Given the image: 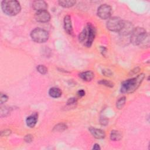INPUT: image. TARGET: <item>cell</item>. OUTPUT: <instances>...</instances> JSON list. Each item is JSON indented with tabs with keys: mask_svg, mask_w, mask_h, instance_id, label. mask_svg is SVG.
<instances>
[{
	"mask_svg": "<svg viewBox=\"0 0 150 150\" xmlns=\"http://www.w3.org/2000/svg\"><path fill=\"white\" fill-rule=\"evenodd\" d=\"M93 149H94V150H98V149H100L101 148H100V146H99V145H98V144H94V145Z\"/></svg>",
	"mask_w": 150,
	"mask_h": 150,
	"instance_id": "obj_29",
	"label": "cell"
},
{
	"mask_svg": "<svg viewBox=\"0 0 150 150\" xmlns=\"http://www.w3.org/2000/svg\"><path fill=\"white\" fill-rule=\"evenodd\" d=\"M66 128H67V126L64 124H59L54 127V129L58 131H61L64 130L65 129H66Z\"/></svg>",
	"mask_w": 150,
	"mask_h": 150,
	"instance_id": "obj_21",
	"label": "cell"
},
{
	"mask_svg": "<svg viewBox=\"0 0 150 150\" xmlns=\"http://www.w3.org/2000/svg\"><path fill=\"white\" fill-rule=\"evenodd\" d=\"M11 130H5V131H2L1 132V135L3 136H8L11 134Z\"/></svg>",
	"mask_w": 150,
	"mask_h": 150,
	"instance_id": "obj_27",
	"label": "cell"
},
{
	"mask_svg": "<svg viewBox=\"0 0 150 150\" xmlns=\"http://www.w3.org/2000/svg\"><path fill=\"white\" fill-rule=\"evenodd\" d=\"M30 36L32 40L37 43H44L49 38V33L43 29L36 28L31 32Z\"/></svg>",
	"mask_w": 150,
	"mask_h": 150,
	"instance_id": "obj_5",
	"label": "cell"
},
{
	"mask_svg": "<svg viewBox=\"0 0 150 150\" xmlns=\"http://www.w3.org/2000/svg\"><path fill=\"white\" fill-rule=\"evenodd\" d=\"M8 97L6 94H3V93L1 94V96H0L1 104H3V103H5L8 100Z\"/></svg>",
	"mask_w": 150,
	"mask_h": 150,
	"instance_id": "obj_22",
	"label": "cell"
},
{
	"mask_svg": "<svg viewBox=\"0 0 150 150\" xmlns=\"http://www.w3.org/2000/svg\"><path fill=\"white\" fill-rule=\"evenodd\" d=\"M146 36L147 33L143 28L137 27L134 28L131 34V42L134 45H139L145 40Z\"/></svg>",
	"mask_w": 150,
	"mask_h": 150,
	"instance_id": "obj_4",
	"label": "cell"
},
{
	"mask_svg": "<svg viewBox=\"0 0 150 150\" xmlns=\"http://www.w3.org/2000/svg\"><path fill=\"white\" fill-rule=\"evenodd\" d=\"M79 77L84 81H90L94 77V74L91 71H86L79 74Z\"/></svg>",
	"mask_w": 150,
	"mask_h": 150,
	"instance_id": "obj_14",
	"label": "cell"
},
{
	"mask_svg": "<svg viewBox=\"0 0 150 150\" xmlns=\"http://www.w3.org/2000/svg\"><path fill=\"white\" fill-rule=\"evenodd\" d=\"M134 29V28L132 23H131L128 21H123L122 26L120 30L118 32L121 35L127 36L129 34H131Z\"/></svg>",
	"mask_w": 150,
	"mask_h": 150,
	"instance_id": "obj_9",
	"label": "cell"
},
{
	"mask_svg": "<svg viewBox=\"0 0 150 150\" xmlns=\"http://www.w3.org/2000/svg\"><path fill=\"white\" fill-rule=\"evenodd\" d=\"M37 70L41 74H45L47 71V69L44 65H39L37 67Z\"/></svg>",
	"mask_w": 150,
	"mask_h": 150,
	"instance_id": "obj_20",
	"label": "cell"
},
{
	"mask_svg": "<svg viewBox=\"0 0 150 150\" xmlns=\"http://www.w3.org/2000/svg\"><path fill=\"white\" fill-rule=\"evenodd\" d=\"M64 28L66 32L69 34H73V28L71 24V18L69 15H66L64 18Z\"/></svg>",
	"mask_w": 150,
	"mask_h": 150,
	"instance_id": "obj_11",
	"label": "cell"
},
{
	"mask_svg": "<svg viewBox=\"0 0 150 150\" xmlns=\"http://www.w3.org/2000/svg\"><path fill=\"white\" fill-rule=\"evenodd\" d=\"M96 36V29L91 24L88 23L79 36V41L87 47H90Z\"/></svg>",
	"mask_w": 150,
	"mask_h": 150,
	"instance_id": "obj_2",
	"label": "cell"
},
{
	"mask_svg": "<svg viewBox=\"0 0 150 150\" xmlns=\"http://www.w3.org/2000/svg\"><path fill=\"white\" fill-rule=\"evenodd\" d=\"M49 94L53 98H58L61 96L62 91L57 87H52L49 91Z\"/></svg>",
	"mask_w": 150,
	"mask_h": 150,
	"instance_id": "obj_15",
	"label": "cell"
},
{
	"mask_svg": "<svg viewBox=\"0 0 150 150\" xmlns=\"http://www.w3.org/2000/svg\"><path fill=\"white\" fill-rule=\"evenodd\" d=\"M35 18L38 22L45 23L49 21L50 19V13L46 10H44L38 11L35 13Z\"/></svg>",
	"mask_w": 150,
	"mask_h": 150,
	"instance_id": "obj_8",
	"label": "cell"
},
{
	"mask_svg": "<svg viewBox=\"0 0 150 150\" xmlns=\"http://www.w3.org/2000/svg\"><path fill=\"white\" fill-rule=\"evenodd\" d=\"M77 103V99L76 98H70L67 102V105H73Z\"/></svg>",
	"mask_w": 150,
	"mask_h": 150,
	"instance_id": "obj_23",
	"label": "cell"
},
{
	"mask_svg": "<svg viewBox=\"0 0 150 150\" xmlns=\"http://www.w3.org/2000/svg\"><path fill=\"white\" fill-rule=\"evenodd\" d=\"M111 14V8L110 6L107 4H103L98 7L97 10V15L100 18L103 19H109Z\"/></svg>",
	"mask_w": 150,
	"mask_h": 150,
	"instance_id": "obj_7",
	"label": "cell"
},
{
	"mask_svg": "<svg viewBox=\"0 0 150 150\" xmlns=\"http://www.w3.org/2000/svg\"><path fill=\"white\" fill-rule=\"evenodd\" d=\"M98 83L101 85H104L108 87H112L114 86V83L112 82L106 80H101Z\"/></svg>",
	"mask_w": 150,
	"mask_h": 150,
	"instance_id": "obj_19",
	"label": "cell"
},
{
	"mask_svg": "<svg viewBox=\"0 0 150 150\" xmlns=\"http://www.w3.org/2000/svg\"><path fill=\"white\" fill-rule=\"evenodd\" d=\"M32 139H33V137H32V136L31 135H30V134L26 135L25 137V141L27 142H31V141H32Z\"/></svg>",
	"mask_w": 150,
	"mask_h": 150,
	"instance_id": "obj_25",
	"label": "cell"
},
{
	"mask_svg": "<svg viewBox=\"0 0 150 150\" xmlns=\"http://www.w3.org/2000/svg\"><path fill=\"white\" fill-rule=\"evenodd\" d=\"M121 135L118 131L113 130L111 131L110 134V138L112 141H118L121 139Z\"/></svg>",
	"mask_w": 150,
	"mask_h": 150,
	"instance_id": "obj_17",
	"label": "cell"
},
{
	"mask_svg": "<svg viewBox=\"0 0 150 150\" xmlns=\"http://www.w3.org/2000/svg\"><path fill=\"white\" fill-rule=\"evenodd\" d=\"M4 108V110L2 109H1V115L2 117V116H5L9 112V109L8 108H6V107H3Z\"/></svg>",
	"mask_w": 150,
	"mask_h": 150,
	"instance_id": "obj_24",
	"label": "cell"
},
{
	"mask_svg": "<svg viewBox=\"0 0 150 150\" xmlns=\"http://www.w3.org/2000/svg\"><path fill=\"white\" fill-rule=\"evenodd\" d=\"M123 21L118 17H112L110 18L107 22V28L113 32H119L122 26Z\"/></svg>",
	"mask_w": 150,
	"mask_h": 150,
	"instance_id": "obj_6",
	"label": "cell"
},
{
	"mask_svg": "<svg viewBox=\"0 0 150 150\" xmlns=\"http://www.w3.org/2000/svg\"><path fill=\"white\" fill-rule=\"evenodd\" d=\"M103 73L107 76H110L111 75H112V72L110 70H103Z\"/></svg>",
	"mask_w": 150,
	"mask_h": 150,
	"instance_id": "obj_26",
	"label": "cell"
},
{
	"mask_svg": "<svg viewBox=\"0 0 150 150\" xmlns=\"http://www.w3.org/2000/svg\"><path fill=\"white\" fill-rule=\"evenodd\" d=\"M32 7L37 12L44 11L47 8V4L44 1H35L32 3Z\"/></svg>",
	"mask_w": 150,
	"mask_h": 150,
	"instance_id": "obj_10",
	"label": "cell"
},
{
	"mask_svg": "<svg viewBox=\"0 0 150 150\" xmlns=\"http://www.w3.org/2000/svg\"><path fill=\"white\" fill-rule=\"evenodd\" d=\"M77 94L80 97H83L85 95V91L83 90H80L77 92Z\"/></svg>",
	"mask_w": 150,
	"mask_h": 150,
	"instance_id": "obj_28",
	"label": "cell"
},
{
	"mask_svg": "<svg viewBox=\"0 0 150 150\" xmlns=\"http://www.w3.org/2000/svg\"><path fill=\"white\" fill-rule=\"evenodd\" d=\"M1 8L5 13L10 16L16 15L21 9L19 2L15 0H5L2 1Z\"/></svg>",
	"mask_w": 150,
	"mask_h": 150,
	"instance_id": "obj_3",
	"label": "cell"
},
{
	"mask_svg": "<svg viewBox=\"0 0 150 150\" xmlns=\"http://www.w3.org/2000/svg\"><path fill=\"white\" fill-rule=\"evenodd\" d=\"M145 77L144 74L138 75L137 77L127 80L121 83V92L122 93H131L137 89Z\"/></svg>",
	"mask_w": 150,
	"mask_h": 150,
	"instance_id": "obj_1",
	"label": "cell"
},
{
	"mask_svg": "<svg viewBox=\"0 0 150 150\" xmlns=\"http://www.w3.org/2000/svg\"><path fill=\"white\" fill-rule=\"evenodd\" d=\"M89 130H90V132H91V134L96 138L103 139L105 136V132L103 130H101L100 129L91 127V128H89Z\"/></svg>",
	"mask_w": 150,
	"mask_h": 150,
	"instance_id": "obj_12",
	"label": "cell"
},
{
	"mask_svg": "<svg viewBox=\"0 0 150 150\" xmlns=\"http://www.w3.org/2000/svg\"><path fill=\"white\" fill-rule=\"evenodd\" d=\"M59 4L60 6L64 8H69L73 6L76 4V1L74 0H64L59 1Z\"/></svg>",
	"mask_w": 150,
	"mask_h": 150,
	"instance_id": "obj_16",
	"label": "cell"
},
{
	"mask_svg": "<svg viewBox=\"0 0 150 150\" xmlns=\"http://www.w3.org/2000/svg\"><path fill=\"white\" fill-rule=\"evenodd\" d=\"M125 101H126V98L125 97H122L120 98L116 103L117 108H118V109L122 108L125 105Z\"/></svg>",
	"mask_w": 150,
	"mask_h": 150,
	"instance_id": "obj_18",
	"label": "cell"
},
{
	"mask_svg": "<svg viewBox=\"0 0 150 150\" xmlns=\"http://www.w3.org/2000/svg\"><path fill=\"white\" fill-rule=\"evenodd\" d=\"M38 120V114L35 113L27 117L26 120L27 125L30 128H33L35 126Z\"/></svg>",
	"mask_w": 150,
	"mask_h": 150,
	"instance_id": "obj_13",
	"label": "cell"
}]
</instances>
